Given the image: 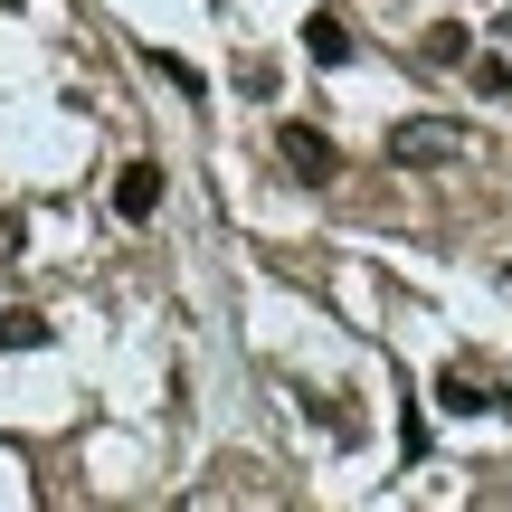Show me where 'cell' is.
Returning <instances> with one entry per match:
<instances>
[{
    "label": "cell",
    "instance_id": "obj_5",
    "mask_svg": "<svg viewBox=\"0 0 512 512\" xmlns=\"http://www.w3.org/2000/svg\"><path fill=\"white\" fill-rule=\"evenodd\" d=\"M437 399H446V408H456V418H484V408H503V399H494V389H484V380H475V370H446V380H437Z\"/></svg>",
    "mask_w": 512,
    "mask_h": 512
},
{
    "label": "cell",
    "instance_id": "obj_7",
    "mask_svg": "<svg viewBox=\"0 0 512 512\" xmlns=\"http://www.w3.org/2000/svg\"><path fill=\"white\" fill-rule=\"evenodd\" d=\"M427 67H465V19H437L427 29Z\"/></svg>",
    "mask_w": 512,
    "mask_h": 512
},
{
    "label": "cell",
    "instance_id": "obj_8",
    "mask_svg": "<svg viewBox=\"0 0 512 512\" xmlns=\"http://www.w3.org/2000/svg\"><path fill=\"white\" fill-rule=\"evenodd\" d=\"M152 67H162V76H171V86H181V95H200V67H190V57H171V48H152Z\"/></svg>",
    "mask_w": 512,
    "mask_h": 512
},
{
    "label": "cell",
    "instance_id": "obj_3",
    "mask_svg": "<svg viewBox=\"0 0 512 512\" xmlns=\"http://www.w3.org/2000/svg\"><path fill=\"white\" fill-rule=\"evenodd\" d=\"M162 209V162H124L114 171V219H152Z\"/></svg>",
    "mask_w": 512,
    "mask_h": 512
},
{
    "label": "cell",
    "instance_id": "obj_4",
    "mask_svg": "<svg viewBox=\"0 0 512 512\" xmlns=\"http://www.w3.org/2000/svg\"><path fill=\"white\" fill-rule=\"evenodd\" d=\"M304 57H313V67H342V57H351V29H342L332 10H313V19H304Z\"/></svg>",
    "mask_w": 512,
    "mask_h": 512
},
{
    "label": "cell",
    "instance_id": "obj_2",
    "mask_svg": "<svg viewBox=\"0 0 512 512\" xmlns=\"http://www.w3.org/2000/svg\"><path fill=\"white\" fill-rule=\"evenodd\" d=\"M275 162H285L304 190H323L332 171H342V152H332V133H313V124H275Z\"/></svg>",
    "mask_w": 512,
    "mask_h": 512
},
{
    "label": "cell",
    "instance_id": "obj_6",
    "mask_svg": "<svg viewBox=\"0 0 512 512\" xmlns=\"http://www.w3.org/2000/svg\"><path fill=\"white\" fill-rule=\"evenodd\" d=\"M38 342H48V313H29V304L0 313V351H38Z\"/></svg>",
    "mask_w": 512,
    "mask_h": 512
},
{
    "label": "cell",
    "instance_id": "obj_1",
    "mask_svg": "<svg viewBox=\"0 0 512 512\" xmlns=\"http://www.w3.org/2000/svg\"><path fill=\"white\" fill-rule=\"evenodd\" d=\"M475 152V133L446 124V114H408V124H389V162L399 171H427V162H465Z\"/></svg>",
    "mask_w": 512,
    "mask_h": 512
}]
</instances>
